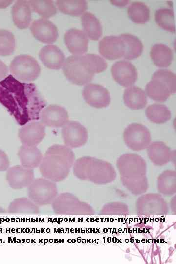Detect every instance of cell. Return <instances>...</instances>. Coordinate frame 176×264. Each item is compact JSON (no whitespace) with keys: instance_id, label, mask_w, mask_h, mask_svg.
<instances>
[{"instance_id":"cell-1","label":"cell","mask_w":176,"mask_h":264,"mask_svg":"<svg viewBox=\"0 0 176 264\" xmlns=\"http://www.w3.org/2000/svg\"><path fill=\"white\" fill-rule=\"evenodd\" d=\"M0 103L21 126L40 119L45 103L35 86L12 76L0 81Z\"/></svg>"},{"instance_id":"cell-2","label":"cell","mask_w":176,"mask_h":264,"mask_svg":"<svg viewBox=\"0 0 176 264\" xmlns=\"http://www.w3.org/2000/svg\"><path fill=\"white\" fill-rule=\"evenodd\" d=\"M107 63L101 56L95 54L72 55L65 59L62 70L65 77L77 85L88 84L95 74L104 71Z\"/></svg>"},{"instance_id":"cell-3","label":"cell","mask_w":176,"mask_h":264,"mask_svg":"<svg viewBox=\"0 0 176 264\" xmlns=\"http://www.w3.org/2000/svg\"><path fill=\"white\" fill-rule=\"evenodd\" d=\"M74 154L66 145L54 144L49 147L39 166L41 175L53 182L65 179L74 160Z\"/></svg>"},{"instance_id":"cell-4","label":"cell","mask_w":176,"mask_h":264,"mask_svg":"<svg viewBox=\"0 0 176 264\" xmlns=\"http://www.w3.org/2000/svg\"><path fill=\"white\" fill-rule=\"evenodd\" d=\"M73 171L78 178L94 182H108L114 177V172L110 164L90 157L78 159L74 164Z\"/></svg>"},{"instance_id":"cell-5","label":"cell","mask_w":176,"mask_h":264,"mask_svg":"<svg viewBox=\"0 0 176 264\" xmlns=\"http://www.w3.org/2000/svg\"><path fill=\"white\" fill-rule=\"evenodd\" d=\"M176 91V76L172 71L160 69L154 73L146 85L147 96L158 102L165 101Z\"/></svg>"},{"instance_id":"cell-6","label":"cell","mask_w":176,"mask_h":264,"mask_svg":"<svg viewBox=\"0 0 176 264\" xmlns=\"http://www.w3.org/2000/svg\"><path fill=\"white\" fill-rule=\"evenodd\" d=\"M9 70L12 76L18 80L31 82L40 75V66L33 57L21 54L15 57L11 62Z\"/></svg>"},{"instance_id":"cell-7","label":"cell","mask_w":176,"mask_h":264,"mask_svg":"<svg viewBox=\"0 0 176 264\" xmlns=\"http://www.w3.org/2000/svg\"><path fill=\"white\" fill-rule=\"evenodd\" d=\"M57 194L55 182L45 178L34 179L28 187V198L38 206L51 204Z\"/></svg>"},{"instance_id":"cell-8","label":"cell","mask_w":176,"mask_h":264,"mask_svg":"<svg viewBox=\"0 0 176 264\" xmlns=\"http://www.w3.org/2000/svg\"><path fill=\"white\" fill-rule=\"evenodd\" d=\"M124 140L130 149L139 151L146 148L150 143L151 137L148 128L140 124L128 125L123 133Z\"/></svg>"},{"instance_id":"cell-9","label":"cell","mask_w":176,"mask_h":264,"mask_svg":"<svg viewBox=\"0 0 176 264\" xmlns=\"http://www.w3.org/2000/svg\"><path fill=\"white\" fill-rule=\"evenodd\" d=\"M61 132L64 143L70 148L84 145L88 138L86 128L77 121H68L63 127Z\"/></svg>"},{"instance_id":"cell-10","label":"cell","mask_w":176,"mask_h":264,"mask_svg":"<svg viewBox=\"0 0 176 264\" xmlns=\"http://www.w3.org/2000/svg\"><path fill=\"white\" fill-rule=\"evenodd\" d=\"M82 94L85 101L96 108L106 107L110 102L109 92L105 87L99 84H86L84 87Z\"/></svg>"},{"instance_id":"cell-11","label":"cell","mask_w":176,"mask_h":264,"mask_svg":"<svg viewBox=\"0 0 176 264\" xmlns=\"http://www.w3.org/2000/svg\"><path fill=\"white\" fill-rule=\"evenodd\" d=\"M111 71L114 80L123 87L131 86L135 83L137 78L135 67L128 61L116 62L112 65Z\"/></svg>"},{"instance_id":"cell-12","label":"cell","mask_w":176,"mask_h":264,"mask_svg":"<svg viewBox=\"0 0 176 264\" xmlns=\"http://www.w3.org/2000/svg\"><path fill=\"white\" fill-rule=\"evenodd\" d=\"M6 180L11 188L21 189L28 187L34 180L32 169L22 165H15L7 170Z\"/></svg>"},{"instance_id":"cell-13","label":"cell","mask_w":176,"mask_h":264,"mask_svg":"<svg viewBox=\"0 0 176 264\" xmlns=\"http://www.w3.org/2000/svg\"><path fill=\"white\" fill-rule=\"evenodd\" d=\"M30 29L35 38L45 44H52L58 38L57 28L47 19L42 18L34 20Z\"/></svg>"},{"instance_id":"cell-14","label":"cell","mask_w":176,"mask_h":264,"mask_svg":"<svg viewBox=\"0 0 176 264\" xmlns=\"http://www.w3.org/2000/svg\"><path fill=\"white\" fill-rule=\"evenodd\" d=\"M45 135V126L39 121H32L23 125L19 130L18 136L23 145L36 146Z\"/></svg>"},{"instance_id":"cell-15","label":"cell","mask_w":176,"mask_h":264,"mask_svg":"<svg viewBox=\"0 0 176 264\" xmlns=\"http://www.w3.org/2000/svg\"><path fill=\"white\" fill-rule=\"evenodd\" d=\"M40 119L44 126L58 128L63 127L68 122L69 116L64 107L51 105L42 110Z\"/></svg>"},{"instance_id":"cell-16","label":"cell","mask_w":176,"mask_h":264,"mask_svg":"<svg viewBox=\"0 0 176 264\" xmlns=\"http://www.w3.org/2000/svg\"><path fill=\"white\" fill-rule=\"evenodd\" d=\"M99 51L106 59L114 60L123 57L124 44L120 36H106L99 43Z\"/></svg>"},{"instance_id":"cell-17","label":"cell","mask_w":176,"mask_h":264,"mask_svg":"<svg viewBox=\"0 0 176 264\" xmlns=\"http://www.w3.org/2000/svg\"><path fill=\"white\" fill-rule=\"evenodd\" d=\"M64 38L66 45L73 55H83L87 52L88 38L83 31L71 28L65 32Z\"/></svg>"},{"instance_id":"cell-18","label":"cell","mask_w":176,"mask_h":264,"mask_svg":"<svg viewBox=\"0 0 176 264\" xmlns=\"http://www.w3.org/2000/svg\"><path fill=\"white\" fill-rule=\"evenodd\" d=\"M39 56L43 64L51 69L58 70L62 68L66 59L61 49L52 44L42 47Z\"/></svg>"},{"instance_id":"cell-19","label":"cell","mask_w":176,"mask_h":264,"mask_svg":"<svg viewBox=\"0 0 176 264\" xmlns=\"http://www.w3.org/2000/svg\"><path fill=\"white\" fill-rule=\"evenodd\" d=\"M32 11L28 1L17 0L11 9L12 17L15 25L21 29L27 28L32 20Z\"/></svg>"},{"instance_id":"cell-20","label":"cell","mask_w":176,"mask_h":264,"mask_svg":"<svg viewBox=\"0 0 176 264\" xmlns=\"http://www.w3.org/2000/svg\"><path fill=\"white\" fill-rule=\"evenodd\" d=\"M118 166L124 175H141L145 172V163L138 155L126 154L118 162Z\"/></svg>"},{"instance_id":"cell-21","label":"cell","mask_w":176,"mask_h":264,"mask_svg":"<svg viewBox=\"0 0 176 264\" xmlns=\"http://www.w3.org/2000/svg\"><path fill=\"white\" fill-rule=\"evenodd\" d=\"M18 156L21 165L32 169L40 166L43 157L40 150L36 146L24 145L19 148Z\"/></svg>"},{"instance_id":"cell-22","label":"cell","mask_w":176,"mask_h":264,"mask_svg":"<svg viewBox=\"0 0 176 264\" xmlns=\"http://www.w3.org/2000/svg\"><path fill=\"white\" fill-rule=\"evenodd\" d=\"M123 100L128 107L133 110L142 109L147 103V96L144 91L134 86H130L124 90Z\"/></svg>"},{"instance_id":"cell-23","label":"cell","mask_w":176,"mask_h":264,"mask_svg":"<svg viewBox=\"0 0 176 264\" xmlns=\"http://www.w3.org/2000/svg\"><path fill=\"white\" fill-rule=\"evenodd\" d=\"M84 32L88 38L92 40H98L102 35V29L99 20L92 13L84 12L81 17Z\"/></svg>"},{"instance_id":"cell-24","label":"cell","mask_w":176,"mask_h":264,"mask_svg":"<svg viewBox=\"0 0 176 264\" xmlns=\"http://www.w3.org/2000/svg\"><path fill=\"white\" fill-rule=\"evenodd\" d=\"M150 57L154 63L158 67H166L172 63L173 53L167 45L157 43L153 45L150 50Z\"/></svg>"},{"instance_id":"cell-25","label":"cell","mask_w":176,"mask_h":264,"mask_svg":"<svg viewBox=\"0 0 176 264\" xmlns=\"http://www.w3.org/2000/svg\"><path fill=\"white\" fill-rule=\"evenodd\" d=\"M119 36L124 44L125 52L123 57L125 59L132 60L141 55L143 50V45L138 37L127 33L122 34Z\"/></svg>"},{"instance_id":"cell-26","label":"cell","mask_w":176,"mask_h":264,"mask_svg":"<svg viewBox=\"0 0 176 264\" xmlns=\"http://www.w3.org/2000/svg\"><path fill=\"white\" fill-rule=\"evenodd\" d=\"M8 212L13 214H38L40 212L39 206L29 198L22 197L13 200L9 204Z\"/></svg>"},{"instance_id":"cell-27","label":"cell","mask_w":176,"mask_h":264,"mask_svg":"<svg viewBox=\"0 0 176 264\" xmlns=\"http://www.w3.org/2000/svg\"><path fill=\"white\" fill-rule=\"evenodd\" d=\"M148 153L150 159L156 164L161 165L169 159L171 151L163 142L154 141L149 145Z\"/></svg>"},{"instance_id":"cell-28","label":"cell","mask_w":176,"mask_h":264,"mask_svg":"<svg viewBox=\"0 0 176 264\" xmlns=\"http://www.w3.org/2000/svg\"><path fill=\"white\" fill-rule=\"evenodd\" d=\"M56 6L61 12L76 16L82 15L88 8L85 0H58Z\"/></svg>"},{"instance_id":"cell-29","label":"cell","mask_w":176,"mask_h":264,"mask_svg":"<svg viewBox=\"0 0 176 264\" xmlns=\"http://www.w3.org/2000/svg\"><path fill=\"white\" fill-rule=\"evenodd\" d=\"M147 118L151 122L162 124L170 120L171 113L165 105L153 104L148 106L145 111Z\"/></svg>"},{"instance_id":"cell-30","label":"cell","mask_w":176,"mask_h":264,"mask_svg":"<svg viewBox=\"0 0 176 264\" xmlns=\"http://www.w3.org/2000/svg\"><path fill=\"white\" fill-rule=\"evenodd\" d=\"M127 13L130 19L134 23L144 24L150 18V11L147 5L142 2L131 3L127 8Z\"/></svg>"},{"instance_id":"cell-31","label":"cell","mask_w":176,"mask_h":264,"mask_svg":"<svg viewBox=\"0 0 176 264\" xmlns=\"http://www.w3.org/2000/svg\"><path fill=\"white\" fill-rule=\"evenodd\" d=\"M155 21L162 29L175 32V24L174 11L171 8H160L155 12Z\"/></svg>"},{"instance_id":"cell-32","label":"cell","mask_w":176,"mask_h":264,"mask_svg":"<svg viewBox=\"0 0 176 264\" xmlns=\"http://www.w3.org/2000/svg\"><path fill=\"white\" fill-rule=\"evenodd\" d=\"M28 2L32 10L38 13L43 18L51 17L57 12L56 7L51 0H30Z\"/></svg>"},{"instance_id":"cell-33","label":"cell","mask_w":176,"mask_h":264,"mask_svg":"<svg viewBox=\"0 0 176 264\" xmlns=\"http://www.w3.org/2000/svg\"><path fill=\"white\" fill-rule=\"evenodd\" d=\"M15 47V40L13 34L6 30H0V55L11 54Z\"/></svg>"},{"instance_id":"cell-34","label":"cell","mask_w":176,"mask_h":264,"mask_svg":"<svg viewBox=\"0 0 176 264\" xmlns=\"http://www.w3.org/2000/svg\"><path fill=\"white\" fill-rule=\"evenodd\" d=\"M10 162L6 153L0 149V171L7 170L9 167Z\"/></svg>"},{"instance_id":"cell-35","label":"cell","mask_w":176,"mask_h":264,"mask_svg":"<svg viewBox=\"0 0 176 264\" xmlns=\"http://www.w3.org/2000/svg\"><path fill=\"white\" fill-rule=\"evenodd\" d=\"M8 72L7 66L0 59V81L6 77Z\"/></svg>"},{"instance_id":"cell-36","label":"cell","mask_w":176,"mask_h":264,"mask_svg":"<svg viewBox=\"0 0 176 264\" xmlns=\"http://www.w3.org/2000/svg\"><path fill=\"white\" fill-rule=\"evenodd\" d=\"M13 0H0V8H4L10 5Z\"/></svg>"},{"instance_id":"cell-37","label":"cell","mask_w":176,"mask_h":264,"mask_svg":"<svg viewBox=\"0 0 176 264\" xmlns=\"http://www.w3.org/2000/svg\"><path fill=\"white\" fill-rule=\"evenodd\" d=\"M5 211L4 209L0 207V213H5Z\"/></svg>"}]
</instances>
